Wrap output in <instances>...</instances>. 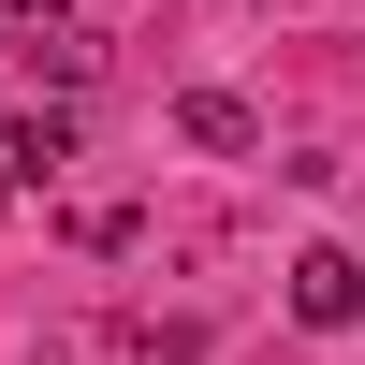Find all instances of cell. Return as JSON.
I'll return each mask as SVG.
<instances>
[{
  "mask_svg": "<svg viewBox=\"0 0 365 365\" xmlns=\"http://www.w3.org/2000/svg\"><path fill=\"white\" fill-rule=\"evenodd\" d=\"M292 322L351 336V322H365V249H307V263H292Z\"/></svg>",
  "mask_w": 365,
  "mask_h": 365,
  "instance_id": "obj_1",
  "label": "cell"
},
{
  "mask_svg": "<svg viewBox=\"0 0 365 365\" xmlns=\"http://www.w3.org/2000/svg\"><path fill=\"white\" fill-rule=\"evenodd\" d=\"M175 132H190L205 161H249V146H263V117L234 103V88H175Z\"/></svg>",
  "mask_w": 365,
  "mask_h": 365,
  "instance_id": "obj_2",
  "label": "cell"
},
{
  "mask_svg": "<svg viewBox=\"0 0 365 365\" xmlns=\"http://www.w3.org/2000/svg\"><path fill=\"white\" fill-rule=\"evenodd\" d=\"M58 161H73V103H44V117H0V175H15V190H44Z\"/></svg>",
  "mask_w": 365,
  "mask_h": 365,
  "instance_id": "obj_3",
  "label": "cell"
},
{
  "mask_svg": "<svg viewBox=\"0 0 365 365\" xmlns=\"http://www.w3.org/2000/svg\"><path fill=\"white\" fill-rule=\"evenodd\" d=\"M29 29H44V73H58V88H88V73H103V44H88L73 15H29Z\"/></svg>",
  "mask_w": 365,
  "mask_h": 365,
  "instance_id": "obj_4",
  "label": "cell"
}]
</instances>
